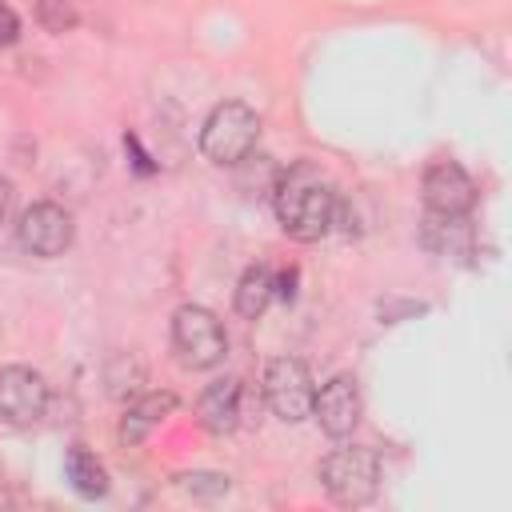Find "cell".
Instances as JSON below:
<instances>
[{"label": "cell", "instance_id": "obj_1", "mask_svg": "<svg viewBox=\"0 0 512 512\" xmlns=\"http://www.w3.org/2000/svg\"><path fill=\"white\" fill-rule=\"evenodd\" d=\"M336 204H340V192L332 188V180L304 160L276 176V188H272L276 220H280L284 236H292L300 244L320 240L336 224Z\"/></svg>", "mask_w": 512, "mask_h": 512}, {"label": "cell", "instance_id": "obj_2", "mask_svg": "<svg viewBox=\"0 0 512 512\" xmlns=\"http://www.w3.org/2000/svg\"><path fill=\"white\" fill-rule=\"evenodd\" d=\"M260 140V116L256 108H248L244 100H224L216 104L204 124H200V152L220 164V168H232V164H244L252 156Z\"/></svg>", "mask_w": 512, "mask_h": 512}, {"label": "cell", "instance_id": "obj_3", "mask_svg": "<svg viewBox=\"0 0 512 512\" xmlns=\"http://www.w3.org/2000/svg\"><path fill=\"white\" fill-rule=\"evenodd\" d=\"M172 348H176L180 364L192 372L216 368L228 352V336H224L220 316L204 304H180L172 316Z\"/></svg>", "mask_w": 512, "mask_h": 512}, {"label": "cell", "instance_id": "obj_4", "mask_svg": "<svg viewBox=\"0 0 512 512\" xmlns=\"http://www.w3.org/2000/svg\"><path fill=\"white\" fill-rule=\"evenodd\" d=\"M320 484L336 504H368L380 488V460L372 448H336L320 460Z\"/></svg>", "mask_w": 512, "mask_h": 512}, {"label": "cell", "instance_id": "obj_5", "mask_svg": "<svg viewBox=\"0 0 512 512\" xmlns=\"http://www.w3.org/2000/svg\"><path fill=\"white\" fill-rule=\"evenodd\" d=\"M312 396H316V384H312V372H308L304 360H296V356L268 360L264 400L284 424H300L304 416H312Z\"/></svg>", "mask_w": 512, "mask_h": 512}, {"label": "cell", "instance_id": "obj_6", "mask_svg": "<svg viewBox=\"0 0 512 512\" xmlns=\"http://www.w3.org/2000/svg\"><path fill=\"white\" fill-rule=\"evenodd\" d=\"M72 236H76L72 216H68L60 204H52V200L28 204V208L20 212V220H16V240H20V248H24L28 256H40V260H52V256L68 252Z\"/></svg>", "mask_w": 512, "mask_h": 512}, {"label": "cell", "instance_id": "obj_7", "mask_svg": "<svg viewBox=\"0 0 512 512\" xmlns=\"http://www.w3.org/2000/svg\"><path fill=\"white\" fill-rule=\"evenodd\" d=\"M48 412V384L28 364L0 368V424L8 428H32Z\"/></svg>", "mask_w": 512, "mask_h": 512}, {"label": "cell", "instance_id": "obj_8", "mask_svg": "<svg viewBox=\"0 0 512 512\" xmlns=\"http://www.w3.org/2000/svg\"><path fill=\"white\" fill-rule=\"evenodd\" d=\"M424 204L436 216H468L476 204V184L456 160H436L424 168Z\"/></svg>", "mask_w": 512, "mask_h": 512}, {"label": "cell", "instance_id": "obj_9", "mask_svg": "<svg viewBox=\"0 0 512 512\" xmlns=\"http://www.w3.org/2000/svg\"><path fill=\"white\" fill-rule=\"evenodd\" d=\"M360 412H364V400H360V388L352 376H332L312 396V416L324 428V436H332V440L352 436L360 424Z\"/></svg>", "mask_w": 512, "mask_h": 512}, {"label": "cell", "instance_id": "obj_10", "mask_svg": "<svg viewBox=\"0 0 512 512\" xmlns=\"http://www.w3.org/2000/svg\"><path fill=\"white\" fill-rule=\"evenodd\" d=\"M240 400H244V388L236 376H224L216 384H208L200 392V404H196V416L200 424L212 432V436H228L236 424H240Z\"/></svg>", "mask_w": 512, "mask_h": 512}, {"label": "cell", "instance_id": "obj_11", "mask_svg": "<svg viewBox=\"0 0 512 512\" xmlns=\"http://www.w3.org/2000/svg\"><path fill=\"white\" fill-rule=\"evenodd\" d=\"M176 412V396L172 392H144V396H136L128 408H124V416H120V444L124 448H136L140 440H148V432L152 428H160L168 416Z\"/></svg>", "mask_w": 512, "mask_h": 512}, {"label": "cell", "instance_id": "obj_12", "mask_svg": "<svg viewBox=\"0 0 512 512\" xmlns=\"http://www.w3.org/2000/svg\"><path fill=\"white\" fill-rule=\"evenodd\" d=\"M64 476H68L72 492L84 496V500H96V496L108 492V472H104V464L96 460V452H88L84 444H72V448H68V456H64Z\"/></svg>", "mask_w": 512, "mask_h": 512}, {"label": "cell", "instance_id": "obj_13", "mask_svg": "<svg viewBox=\"0 0 512 512\" xmlns=\"http://www.w3.org/2000/svg\"><path fill=\"white\" fill-rule=\"evenodd\" d=\"M420 240H424V248H432V252H468L472 248V228H468V216H436V212H428V220H424V232H420Z\"/></svg>", "mask_w": 512, "mask_h": 512}, {"label": "cell", "instance_id": "obj_14", "mask_svg": "<svg viewBox=\"0 0 512 512\" xmlns=\"http://www.w3.org/2000/svg\"><path fill=\"white\" fill-rule=\"evenodd\" d=\"M272 296H276V276L264 264L244 268V276L236 284V312L244 320H256V316H264V308L272 304Z\"/></svg>", "mask_w": 512, "mask_h": 512}, {"label": "cell", "instance_id": "obj_15", "mask_svg": "<svg viewBox=\"0 0 512 512\" xmlns=\"http://www.w3.org/2000/svg\"><path fill=\"white\" fill-rule=\"evenodd\" d=\"M176 484L188 492V496H200V500H216L232 488V480L224 472H180Z\"/></svg>", "mask_w": 512, "mask_h": 512}, {"label": "cell", "instance_id": "obj_16", "mask_svg": "<svg viewBox=\"0 0 512 512\" xmlns=\"http://www.w3.org/2000/svg\"><path fill=\"white\" fill-rule=\"evenodd\" d=\"M36 20L48 32H72L80 24V16H76V8L68 0H36Z\"/></svg>", "mask_w": 512, "mask_h": 512}, {"label": "cell", "instance_id": "obj_17", "mask_svg": "<svg viewBox=\"0 0 512 512\" xmlns=\"http://www.w3.org/2000/svg\"><path fill=\"white\" fill-rule=\"evenodd\" d=\"M20 40V16L0 0V48H12Z\"/></svg>", "mask_w": 512, "mask_h": 512}, {"label": "cell", "instance_id": "obj_18", "mask_svg": "<svg viewBox=\"0 0 512 512\" xmlns=\"http://www.w3.org/2000/svg\"><path fill=\"white\" fill-rule=\"evenodd\" d=\"M12 196H16V192H12V184L0 176V224H4V220H8V212H12Z\"/></svg>", "mask_w": 512, "mask_h": 512}]
</instances>
